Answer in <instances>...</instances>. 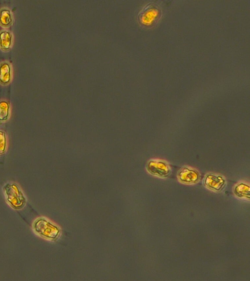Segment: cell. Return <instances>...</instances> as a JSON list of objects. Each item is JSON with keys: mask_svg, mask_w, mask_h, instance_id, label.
<instances>
[{"mask_svg": "<svg viewBox=\"0 0 250 281\" xmlns=\"http://www.w3.org/2000/svg\"><path fill=\"white\" fill-rule=\"evenodd\" d=\"M203 183L205 187L211 191L221 192L225 188L226 180L220 174L208 173L204 177Z\"/></svg>", "mask_w": 250, "mask_h": 281, "instance_id": "cell-5", "label": "cell"}, {"mask_svg": "<svg viewBox=\"0 0 250 281\" xmlns=\"http://www.w3.org/2000/svg\"><path fill=\"white\" fill-rule=\"evenodd\" d=\"M6 200L14 209L20 210L24 207L26 200L19 188L15 184H7L4 187Z\"/></svg>", "mask_w": 250, "mask_h": 281, "instance_id": "cell-3", "label": "cell"}, {"mask_svg": "<svg viewBox=\"0 0 250 281\" xmlns=\"http://www.w3.org/2000/svg\"><path fill=\"white\" fill-rule=\"evenodd\" d=\"M250 188L247 183L241 182L236 184L233 188L234 195L239 199L250 200Z\"/></svg>", "mask_w": 250, "mask_h": 281, "instance_id": "cell-7", "label": "cell"}, {"mask_svg": "<svg viewBox=\"0 0 250 281\" xmlns=\"http://www.w3.org/2000/svg\"><path fill=\"white\" fill-rule=\"evenodd\" d=\"M162 11L159 4L154 2L148 3L140 11L138 15L139 21L145 26L153 25L160 19Z\"/></svg>", "mask_w": 250, "mask_h": 281, "instance_id": "cell-1", "label": "cell"}, {"mask_svg": "<svg viewBox=\"0 0 250 281\" xmlns=\"http://www.w3.org/2000/svg\"><path fill=\"white\" fill-rule=\"evenodd\" d=\"M146 168L150 174L162 178L168 177L171 172L169 164L165 161L159 159L150 160Z\"/></svg>", "mask_w": 250, "mask_h": 281, "instance_id": "cell-4", "label": "cell"}, {"mask_svg": "<svg viewBox=\"0 0 250 281\" xmlns=\"http://www.w3.org/2000/svg\"><path fill=\"white\" fill-rule=\"evenodd\" d=\"M177 177L180 182L186 184H192L196 183L199 181L200 174L194 168L184 166L178 171Z\"/></svg>", "mask_w": 250, "mask_h": 281, "instance_id": "cell-6", "label": "cell"}, {"mask_svg": "<svg viewBox=\"0 0 250 281\" xmlns=\"http://www.w3.org/2000/svg\"><path fill=\"white\" fill-rule=\"evenodd\" d=\"M32 228L39 236L51 240L56 239L59 233L56 226L43 217L36 219L33 222Z\"/></svg>", "mask_w": 250, "mask_h": 281, "instance_id": "cell-2", "label": "cell"}]
</instances>
